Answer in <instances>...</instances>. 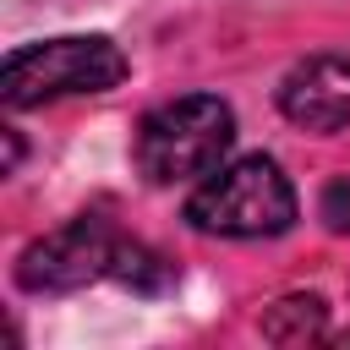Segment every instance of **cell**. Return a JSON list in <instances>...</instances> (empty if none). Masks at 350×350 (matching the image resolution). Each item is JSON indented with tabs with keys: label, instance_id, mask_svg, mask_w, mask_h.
<instances>
[{
	"label": "cell",
	"instance_id": "obj_7",
	"mask_svg": "<svg viewBox=\"0 0 350 350\" xmlns=\"http://www.w3.org/2000/svg\"><path fill=\"white\" fill-rule=\"evenodd\" d=\"M115 279H126V284H137V290H164V284H170V268H159V257L142 252V246H120Z\"/></svg>",
	"mask_w": 350,
	"mask_h": 350
},
{
	"label": "cell",
	"instance_id": "obj_4",
	"mask_svg": "<svg viewBox=\"0 0 350 350\" xmlns=\"http://www.w3.org/2000/svg\"><path fill=\"white\" fill-rule=\"evenodd\" d=\"M120 246H126V241H120L104 219L82 213V219L49 230L44 241H33V246L16 257V284H22V290H77V284H88V279L115 273Z\"/></svg>",
	"mask_w": 350,
	"mask_h": 350
},
{
	"label": "cell",
	"instance_id": "obj_5",
	"mask_svg": "<svg viewBox=\"0 0 350 350\" xmlns=\"http://www.w3.org/2000/svg\"><path fill=\"white\" fill-rule=\"evenodd\" d=\"M279 109L306 131L350 126V55H312L279 82Z\"/></svg>",
	"mask_w": 350,
	"mask_h": 350
},
{
	"label": "cell",
	"instance_id": "obj_2",
	"mask_svg": "<svg viewBox=\"0 0 350 350\" xmlns=\"http://www.w3.org/2000/svg\"><path fill=\"white\" fill-rule=\"evenodd\" d=\"M126 77V55L98 38V33H66V38H38L5 55L0 66V98L11 109H33L66 93H104Z\"/></svg>",
	"mask_w": 350,
	"mask_h": 350
},
{
	"label": "cell",
	"instance_id": "obj_1",
	"mask_svg": "<svg viewBox=\"0 0 350 350\" xmlns=\"http://www.w3.org/2000/svg\"><path fill=\"white\" fill-rule=\"evenodd\" d=\"M230 142H235L230 104L213 98V93H186V98H170V104L142 115V126H137V164H142L148 180L175 186V180L219 170Z\"/></svg>",
	"mask_w": 350,
	"mask_h": 350
},
{
	"label": "cell",
	"instance_id": "obj_6",
	"mask_svg": "<svg viewBox=\"0 0 350 350\" xmlns=\"http://www.w3.org/2000/svg\"><path fill=\"white\" fill-rule=\"evenodd\" d=\"M323 323H328V306L317 295H284L262 312V334L273 345H306V339L323 334Z\"/></svg>",
	"mask_w": 350,
	"mask_h": 350
},
{
	"label": "cell",
	"instance_id": "obj_3",
	"mask_svg": "<svg viewBox=\"0 0 350 350\" xmlns=\"http://www.w3.org/2000/svg\"><path fill=\"white\" fill-rule=\"evenodd\" d=\"M186 219L202 235H235V241L279 235L295 219V186L284 180V170L273 159L252 153V159L208 170V180L186 202Z\"/></svg>",
	"mask_w": 350,
	"mask_h": 350
},
{
	"label": "cell",
	"instance_id": "obj_8",
	"mask_svg": "<svg viewBox=\"0 0 350 350\" xmlns=\"http://www.w3.org/2000/svg\"><path fill=\"white\" fill-rule=\"evenodd\" d=\"M323 219H328V230H350V175L328 180V191H323Z\"/></svg>",
	"mask_w": 350,
	"mask_h": 350
}]
</instances>
